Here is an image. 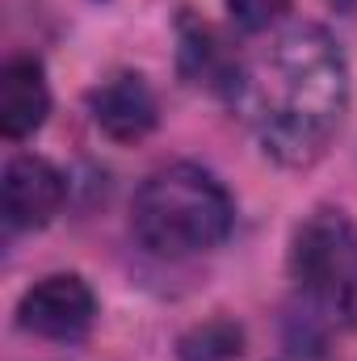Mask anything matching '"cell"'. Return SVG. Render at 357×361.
<instances>
[{"label":"cell","mask_w":357,"mask_h":361,"mask_svg":"<svg viewBox=\"0 0 357 361\" xmlns=\"http://www.w3.org/2000/svg\"><path fill=\"white\" fill-rule=\"evenodd\" d=\"M236 101L269 160L282 169H311L349 109L345 51L324 25L298 21L240 72Z\"/></svg>","instance_id":"1"},{"label":"cell","mask_w":357,"mask_h":361,"mask_svg":"<svg viewBox=\"0 0 357 361\" xmlns=\"http://www.w3.org/2000/svg\"><path fill=\"white\" fill-rule=\"evenodd\" d=\"M236 202L223 180L198 164H169L139 185L131 202V231L156 257H198L231 235Z\"/></svg>","instance_id":"2"},{"label":"cell","mask_w":357,"mask_h":361,"mask_svg":"<svg viewBox=\"0 0 357 361\" xmlns=\"http://www.w3.org/2000/svg\"><path fill=\"white\" fill-rule=\"evenodd\" d=\"M290 277L315 315L337 328H357V223L345 210H315L298 223Z\"/></svg>","instance_id":"3"},{"label":"cell","mask_w":357,"mask_h":361,"mask_svg":"<svg viewBox=\"0 0 357 361\" xmlns=\"http://www.w3.org/2000/svg\"><path fill=\"white\" fill-rule=\"evenodd\" d=\"M97 319V294L76 273H51L34 281L17 302V324L42 341H80Z\"/></svg>","instance_id":"4"},{"label":"cell","mask_w":357,"mask_h":361,"mask_svg":"<svg viewBox=\"0 0 357 361\" xmlns=\"http://www.w3.org/2000/svg\"><path fill=\"white\" fill-rule=\"evenodd\" d=\"M0 193H4V223L13 231H34L59 214V206L68 197V180L51 160L25 152L4 164Z\"/></svg>","instance_id":"5"},{"label":"cell","mask_w":357,"mask_h":361,"mask_svg":"<svg viewBox=\"0 0 357 361\" xmlns=\"http://www.w3.org/2000/svg\"><path fill=\"white\" fill-rule=\"evenodd\" d=\"M89 114L92 126L114 139V143H139L156 130L160 122V101L152 85L139 72H118L114 80L97 85L89 92Z\"/></svg>","instance_id":"6"},{"label":"cell","mask_w":357,"mask_h":361,"mask_svg":"<svg viewBox=\"0 0 357 361\" xmlns=\"http://www.w3.org/2000/svg\"><path fill=\"white\" fill-rule=\"evenodd\" d=\"M51 114V89L38 59L17 55L0 68V135L25 139L34 135Z\"/></svg>","instance_id":"7"},{"label":"cell","mask_w":357,"mask_h":361,"mask_svg":"<svg viewBox=\"0 0 357 361\" xmlns=\"http://www.w3.org/2000/svg\"><path fill=\"white\" fill-rule=\"evenodd\" d=\"M181 72L189 85H210V89H231L240 80V68H231V55L223 38L206 21H189L181 34Z\"/></svg>","instance_id":"8"},{"label":"cell","mask_w":357,"mask_h":361,"mask_svg":"<svg viewBox=\"0 0 357 361\" xmlns=\"http://www.w3.org/2000/svg\"><path fill=\"white\" fill-rule=\"evenodd\" d=\"M244 357V332L231 319L198 324L181 341V361H240Z\"/></svg>","instance_id":"9"},{"label":"cell","mask_w":357,"mask_h":361,"mask_svg":"<svg viewBox=\"0 0 357 361\" xmlns=\"http://www.w3.org/2000/svg\"><path fill=\"white\" fill-rule=\"evenodd\" d=\"M223 4L231 13V25L244 34H261L290 13V0H223Z\"/></svg>","instance_id":"10"},{"label":"cell","mask_w":357,"mask_h":361,"mask_svg":"<svg viewBox=\"0 0 357 361\" xmlns=\"http://www.w3.org/2000/svg\"><path fill=\"white\" fill-rule=\"evenodd\" d=\"M328 4H332V8H341V13H349V8H353L357 0H328Z\"/></svg>","instance_id":"11"}]
</instances>
